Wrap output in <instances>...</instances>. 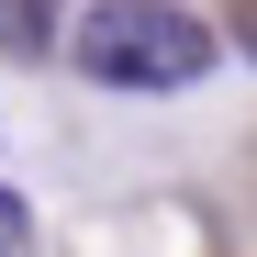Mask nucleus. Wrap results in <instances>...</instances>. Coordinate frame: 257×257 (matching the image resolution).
<instances>
[{"mask_svg": "<svg viewBox=\"0 0 257 257\" xmlns=\"http://www.w3.org/2000/svg\"><path fill=\"white\" fill-rule=\"evenodd\" d=\"M67 56L90 90H190L212 78V23L179 0H90L67 23Z\"/></svg>", "mask_w": 257, "mask_h": 257, "instance_id": "f257e3e1", "label": "nucleus"}, {"mask_svg": "<svg viewBox=\"0 0 257 257\" xmlns=\"http://www.w3.org/2000/svg\"><path fill=\"white\" fill-rule=\"evenodd\" d=\"M67 0H0V56H45Z\"/></svg>", "mask_w": 257, "mask_h": 257, "instance_id": "f03ea898", "label": "nucleus"}, {"mask_svg": "<svg viewBox=\"0 0 257 257\" xmlns=\"http://www.w3.org/2000/svg\"><path fill=\"white\" fill-rule=\"evenodd\" d=\"M23 235H34V212H23V190H0V257H12Z\"/></svg>", "mask_w": 257, "mask_h": 257, "instance_id": "7ed1b4c3", "label": "nucleus"}]
</instances>
